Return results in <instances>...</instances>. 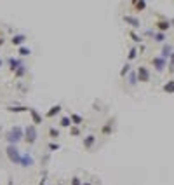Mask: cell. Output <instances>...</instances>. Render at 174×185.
<instances>
[{
    "label": "cell",
    "instance_id": "3957f363",
    "mask_svg": "<svg viewBox=\"0 0 174 185\" xmlns=\"http://www.w3.org/2000/svg\"><path fill=\"white\" fill-rule=\"evenodd\" d=\"M158 28H160V30H167V28H169V23L160 21V23H158Z\"/></svg>",
    "mask_w": 174,
    "mask_h": 185
},
{
    "label": "cell",
    "instance_id": "6da1fadb",
    "mask_svg": "<svg viewBox=\"0 0 174 185\" xmlns=\"http://www.w3.org/2000/svg\"><path fill=\"white\" fill-rule=\"evenodd\" d=\"M164 89H165V91H169V93H174V82L171 80L169 84H165V88H164Z\"/></svg>",
    "mask_w": 174,
    "mask_h": 185
},
{
    "label": "cell",
    "instance_id": "7a4b0ae2",
    "mask_svg": "<svg viewBox=\"0 0 174 185\" xmlns=\"http://www.w3.org/2000/svg\"><path fill=\"white\" fill-rule=\"evenodd\" d=\"M139 72H141V80H148V72H146V70H144V68H139Z\"/></svg>",
    "mask_w": 174,
    "mask_h": 185
}]
</instances>
